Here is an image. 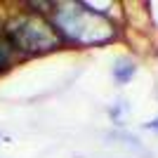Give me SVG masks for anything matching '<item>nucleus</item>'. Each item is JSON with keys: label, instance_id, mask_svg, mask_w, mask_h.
I'll return each instance as SVG.
<instances>
[{"label": "nucleus", "instance_id": "obj_3", "mask_svg": "<svg viewBox=\"0 0 158 158\" xmlns=\"http://www.w3.org/2000/svg\"><path fill=\"white\" fill-rule=\"evenodd\" d=\"M135 73H137V64L130 59V57H120L116 64H113V80L120 83V85H125L135 78Z\"/></svg>", "mask_w": 158, "mask_h": 158}, {"label": "nucleus", "instance_id": "obj_1", "mask_svg": "<svg viewBox=\"0 0 158 158\" xmlns=\"http://www.w3.org/2000/svg\"><path fill=\"white\" fill-rule=\"evenodd\" d=\"M50 24L61 43H71L78 47L106 45L118 33L116 21L90 10L85 2H52Z\"/></svg>", "mask_w": 158, "mask_h": 158}, {"label": "nucleus", "instance_id": "obj_2", "mask_svg": "<svg viewBox=\"0 0 158 158\" xmlns=\"http://www.w3.org/2000/svg\"><path fill=\"white\" fill-rule=\"evenodd\" d=\"M2 35L17 54H45L61 47L57 31L43 14H17L5 24Z\"/></svg>", "mask_w": 158, "mask_h": 158}, {"label": "nucleus", "instance_id": "obj_5", "mask_svg": "<svg viewBox=\"0 0 158 158\" xmlns=\"http://www.w3.org/2000/svg\"><path fill=\"white\" fill-rule=\"evenodd\" d=\"M144 127H146V130L158 132V118H153V120H149V123H144Z\"/></svg>", "mask_w": 158, "mask_h": 158}, {"label": "nucleus", "instance_id": "obj_4", "mask_svg": "<svg viewBox=\"0 0 158 158\" xmlns=\"http://www.w3.org/2000/svg\"><path fill=\"white\" fill-rule=\"evenodd\" d=\"M12 57H14V50L10 47L7 38L2 35V31H0V73H2L7 66L12 64Z\"/></svg>", "mask_w": 158, "mask_h": 158}]
</instances>
